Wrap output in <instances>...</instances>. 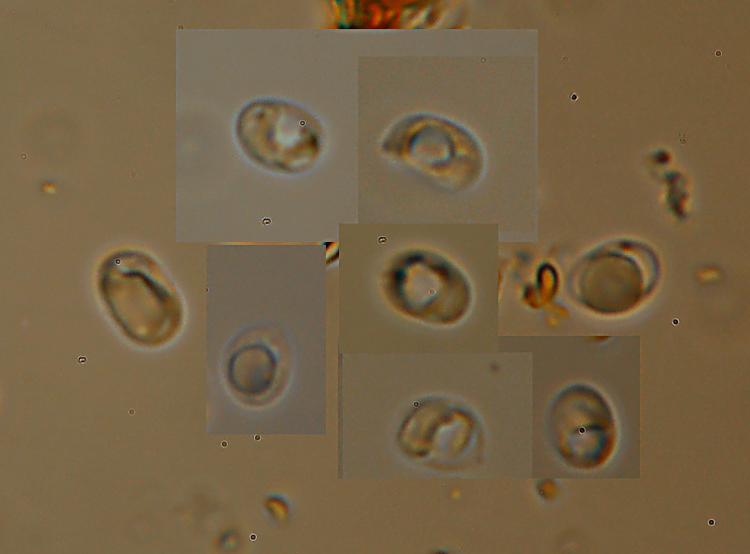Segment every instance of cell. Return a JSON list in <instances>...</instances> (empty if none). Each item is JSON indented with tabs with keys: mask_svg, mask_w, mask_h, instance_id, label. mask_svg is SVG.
Returning a JSON list of instances; mask_svg holds the SVG:
<instances>
[{
	"mask_svg": "<svg viewBox=\"0 0 750 554\" xmlns=\"http://www.w3.org/2000/svg\"><path fill=\"white\" fill-rule=\"evenodd\" d=\"M608 257L607 261L595 259L584 269L581 286L587 296L591 295L588 302L599 309H625L640 298L643 277L632 259Z\"/></svg>",
	"mask_w": 750,
	"mask_h": 554,
	"instance_id": "7a4b0ae2",
	"label": "cell"
},
{
	"mask_svg": "<svg viewBox=\"0 0 750 554\" xmlns=\"http://www.w3.org/2000/svg\"><path fill=\"white\" fill-rule=\"evenodd\" d=\"M279 363L275 353L263 343L246 344L229 358L227 376L241 395L258 398L269 392L276 382Z\"/></svg>",
	"mask_w": 750,
	"mask_h": 554,
	"instance_id": "3957f363",
	"label": "cell"
},
{
	"mask_svg": "<svg viewBox=\"0 0 750 554\" xmlns=\"http://www.w3.org/2000/svg\"><path fill=\"white\" fill-rule=\"evenodd\" d=\"M98 287L110 315L134 342H167L183 319L181 300L149 255L124 250L110 255L99 269Z\"/></svg>",
	"mask_w": 750,
	"mask_h": 554,
	"instance_id": "6da1fadb",
	"label": "cell"
}]
</instances>
